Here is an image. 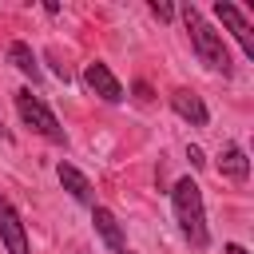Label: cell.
Listing matches in <instances>:
<instances>
[{"instance_id":"9","label":"cell","mask_w":254,"mask_h":254,"mask_svg":"<svg viewBox=\"0 0 254 254\" xmlns=\"http://www.w3.org/2000/svg\"><path fill=\"white\" fill-rule=\"evenodd\" d=\"M56 175H60V183H64V190L75 198V202H95V194H91V183H87V175L79 171V167H71V163H60L56 167Z\"/></svg>"},{"instance_id":"3","label":"cell","mask_w":254,"mask_h":254,"mask_svg":"<svg viewBox=\"0 0 254 254\" xmlns=\"http://www.w3.org/2000/svg\"><path fill=\"white\" fill-rule=\"evenodd\" d=\"M16 111H20L24 127H32L36 135H44L48 143H60V147H67V135H64L60 119H56V115H52V107H48L40 95H32L28 87H24V91H16Z\"/></svg>"},{"instance_id":"6","label":"cell","mask_w":254,"mask_h":254,"mask_svg":"<svg viewBox=\"0 0 254 254\" xmlns=\"http://www.w3.org/2000/svg\"><path fill=\"white\" fill-rule=\"evenodd\" d=\"M83 79H87V87H91L103 103H119V99H123V83L111 75V67H107L103 60L87 64V67H83Z\"/></svg>"},{"instance_id":"7","label":"cell","mask_w":254,"mask_h":254,"mask_svg":"<svg viewBox=\"0 0 254 254\" xmlns=\"http://www.w3.org/2000/svg\"><path fill=\"white\" fill-rule=\"evenodd\" d=\"M171 107H175V115L187 119L190 127H202V123L210 119V115H206V103H202L190 87H175V91H171Z\"/></svg>"},{"instance_id":"10","label":"cell","mask_w":254,"mask_h":254,"mask_svg":"<svg viewBox=\"0 0 254 254\" xmlns=\"http://www.w3.org/2000/svg\"><path fill=\"white\" fill-rule=\"evenodd\" d=\"M218 175H226V179L242 183V179L250 175V159H246V151H242V147H234V143H226V147H222V155H218Z\"/></svg>"},{"instance_id":"5","label":"cell","mask_w":254,"mask_h":254,"mask_svg":"<svg viewBox=\"0 0 254 254\" xmlns=\"http://www.w3.org/2000/svg\"><path fill=\"white\" fill-rule=\"evenodd\" d=\"M214 16H218V20L226 24V32H230V36L242 44V52L254 60V32H250V20H246V16H242V12H238L230 0H218V4H214Z\"/></svg>"},{"instance_id":"12","label":"cell","mask_w":254,"mask_h":254,"mask_svg":"<svg viewBox=\"0 0 254 254\" xmlns=\"http://www.w3.org/2000/svg\"><path fill=\"white\" fill-rule=\"evenodd\" d=\"M151 12H155L159 20H171V16H175V8H171V4H159V0H151Z\"/></svg>"},{"instance_id":"8","label":"cell","mask_w":254,"mask_h":254,"mask_svg":"<svg viewBox=\"0 0 254 254\" xmlns=\"http://www.w3.org/2000/svg\"><path fill=\"white\" fill-rule=\"evenodd\" d=\"M91 222H95V230H99V238L115 250V254H127V238H123V226H119V218L107 210V206H91Z\"/></svg>"},{"instance_id":"14","label":"cell","mask_w":254,"mask_h":254,"mask_svg":"<svg viewBox=\"0 0 254 254\" xmlns=\"http://www.w3.org/2000/svg\"><path fill=\"white\" fill-rule=\"evenodd\" d=\"M226 254H246V250H242L238 242H226Z\"/></svg>"},{"instance_id":"15","label":"cell","mask_w":254,"mask_h":254,"mask_svg":"<svg viewBox=\"0 0 254 254\" xmlns=\"http://www.w3.org/2000/svg\"><path fill=\"white\" fill-rule=\"evenodd\" d=\"M0 135H4V127H0Z\"/></svg>"},{"instance_id":"11","label":"cell","mask_w":254,"mask_h":254,"mask_svg":"<svg viewBox=\"0 0 254 254\" xmlns=\"http://www.w3.org/2000/svg\"><path fill=\"white\" fill-rule=\"evenodd\" d=\"M8 60H12V64H16V71H24L32 83H40V79H44V71H40L36 56H32V48H28L24 40H12V44H8Z\"/></svg>"},{"instance_id":"16","label":"cell","mask_w":254,"mask_h":254,"mask_svg":"<svg viewBox=\"0 0 254 254\" xmlns=\"http://www.w3.org/2000/svg\"><path fill=\"white\" fill-rule=\"evenodd\" d=\"M127 254H131V250H127Z\"/></svg>"},{"instance_id":"4","label":"cell","mask_w":254,"mask_h":254,"mask_svg":"<svg viewBox=\"0 0 254 254\" xmlns=\"http://www.w3.org/2000/svg\"><path fill=\"white\" fill-rule=\"evenodd\" d=\"M0 242H4V250H8V254H32V250H28L24 222H20L16 206H12L4 194H0Z\"/></svg>"},{"instance_id":"1","label":"cell","mask_w":254,"mask_h":254,"mask_svg":"<svg viewBox=\"0 0 254 254\" xmlns=\"http://www.w3.org/2000/svg\"><path fill=\"white\" fill-rule=\"evenodd\" d=\"M171 206H175V222L179 230L187 234L190 246H206L210 242V230H206V210H202V190L194 179H179L175 190H171Z\"/></svg>"},{"instance_id":"2","label":"cell","mask_w":254,"mask_h":254,"mask_svg":"<svg viewBox=\"0 0 254 254\" xmlns=\"http://www.w3.org/2000/svg\"><path fill=\"white\" fill-rule=\"evenodd\" d=\"M183 24H187V32H190V48H194V56L210 67V71H222V75H230V52H226V44H222V36L202 20V12L198 8H183Z\"/></svg>"},{"instance_id":"13","label":"cell","mask_w":254,"mask_h":254,"mask_svg":"<svg viewBox=\"0 0 254 254\" xmlns=\"http://www.w3.org/2000/svg\"><path fill=\"white\" fill-rule=\"evenodd\" d=\"M187 159H190V167H202V163H206V159H202V151H198V147H187Z\"/></svg>"}]
</instances>
